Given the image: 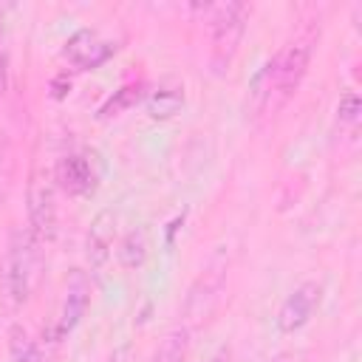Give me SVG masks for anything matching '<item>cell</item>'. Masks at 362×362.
<instances>
[{
    "label": "cell",
    "instance_id": "obj_1",
    "mask_svg": "<svg viewBox=\"0 0 362 362\" xmlns=\"http://www.w3.org/2000/svg\"><path fill=\"white\" fill-rule=\"evenodd\" d=\"M308 59H311V45L291 42L272 62H266L252 85L255 107L260 113H277L297 93V88L308 71Z\"/></svg>",
    "mask_w": 362,
    "mask_h": 362
},
{
    "label": "cell",
    "instance_id": "obj_2",
    "mask_svg": "<svg viewBox=\"0 0 362 362\" xmlns=\"http://www.w3.org/2000/svg\"><path fill=\"white\" fill-rule=\"evenodd\" d=\"M40 246L42 243L28 229H17L11 235V243L3 260V286H6L8 300L17 305L31 297L34 283L40 277V263H42Z\"/></svg>",
    "mask_w": 362,
    "mask_h": 362
},
{
    "label": "cell",
    "instance_id": "obj_3",
    "mask_svg": "<svg viewBox=\"0 0 362 362\" xmlns=\"http://www.w3.org/2000/svg\"><path fill=\"white\" fill-rule=\"evenodd\" d=\"M249 6L246 3H223V6H215L212 8V68L215 74H223L229 71L235 54H238V45L243 40V31H246V20H249Z\"/></svg>",
    "mask_w": 362,
    "mask_h": 362
},
{
    "label": "cell",
    "instance_id": "obj_4",
    "mask_svg": "<svg viewBox=\"0 0 362 362\" xmlns=\"http://www.w3.org/2000/svg\"><path fill=\"white\" fill-rule=\"evenodd\" d=\"M28 232L48 243L57 235V181L54 173L34 170L28 181Z\"/></svg>",
    "mask_w": 362,
    "mask_h": 362
},
{
    "label": "cell",
    "instance_id": "obj_5",
    "mask_svg": "<svg viewBox=\"0 0 362 362\" xmlns=\"http://www.w3.org/2000/svg\"><path fill=\"white\" fill-rule=\"evenodd\" d=\"M320 300H322V286H320V283H311V280H308V283H300V286L283 300V305H280V311H277V328H280L283 334L300 331V328L314 317Z\"/></svg>",
    "mask_w": 362,
    "mask_h": 362
},
{
    "label": "cell",
    "instance_id": "obj_6",
    "mask_svg": "<svg viewBox=\"0 0 362 362\" xmlns=\"http://www.w3.org/2000/svg\"><path fill=\"white\" fill-rule=\"evenodd\" d=\"M113 51H116V45L99 40V34H96L93 28H79L76 34L68 37V42H65V48H62V57H65L71 65H76V68H96V65H102Z\"/></svg>",
    "mask_w": 362,
    "mask_h": 362
},
{
    "label": "cell",
    "instance_id": "obj_7",
    "mask_svg": "<svg viewBox=\"0 0 362 362\" xmlns=\"http://www.w3.org/2000/svg\"><path fill=\"white\" fill-rule=\"evenodd\" d=\"M113 238H116V215H113V209H102L93 218L90 229H88V238H85V257H88V266L93 272H102L105 263L110 260Z\"/></svg>",
    "mask_w": 362,
    "mask_h": 362
},
{
    "label": "cell",
    "instance_id": "obj_8",
    "mask_svg": "<svg viewBox=\"0 0 362 362\" xmlns=\"http://www.w3.org/2000/svg\"><path fill=\"white\" fill-rule=\"evenodd\" d=\"M54 181L68 195H88L96 187V170H93V164H90L88 156L71 153V156L59 158V164L54 170Z\"/></svg>",
    "mask_w": 362,
    "mask_h": 362
},
{
    "label": "cell",
    "instance_id": "obj_9",
    "mask_svg": "<svg viewBox=\"0 0 362 362\" xmlns=\"http://www.w3.org/2000/svg\"><path fill=\"white\" fill-rule=\"evenodd\" d=\"M90 303V286L85 280V274H74L68 288H65V303L59 311V322H57V337H68L85 317Z\"/></svg>",
    "mask_w": 362,
    "mask_h": 362
},
{
    "label": "cell",
    "instance_id": "obj_10",
    "mask_svg": "<svg viewBox=\"0 0 362 362\" xmlns=\"http://www.w3.org/2000/svg\"><path fill=\"white\" fill-rule=\"evenodd\" d=\"M147 249H150V243H147V229H144V226L130 229V232L119 240V246H116L119 266H122V269H139V266L144 263V257H147Z\"/></svg>",
    "mask_w": 362,
    "mask_h": 362
},
{
    "label": "cell",
    "instance_id": "obj_11",
    "mask_svg": "<svg viewBox=\"0 0 362 362\" xmlns=\"http://www.w3.org/2000/svg\"><path fill=\"white\" fill-rule=\"evenodd\" d=\"M184 107V88H158L147 99V113L150 119H173Z\"/></svg>",
    "mask_w": 362,
    "mask_h": 362
},
{
    "label": "cell",
    "instance_id": "obj_12",
    "mask_svg": "<svg viewBox=\"0 0 362 362\" xmlns=\"http://www.w3.org/2000/svg\"><path fill=\"white\" fill-rule=\"evenodd\" d=\"M187 356H189V334H187V328L167 331V337L161 339V345L156 351V362H187Z\"/></svg>",
    "mask_w": 362,
    "mask_h": 362
},
{
    "label": "cell",
    "instance_id": "obj_13",
    "mask_svg": "<svg viewBox=\"0 0 362 362\" xmlns=\"http://www.w3.org/2000/svg\"><path fill=\"white\" fill-rule=\"evenodd\" d=\"M141 90H144L141 82H139V85H124V88L113 90V96L99 107V119H110V116H119V113H124L127 107H133V105L141 99Z\"/></svg>",
    "mask_w": 362,
    "mask_h": 362
},
{
    "label": "cell",
    "instance_id": "obj_14",
    "mask_svg": "<svg viewBox=\"0 0 362 362\" xmlns=\"http://www.w3.org/2000/svg\"><path fill=\"white\" fill-rule=\"evenodd\" d=\"M8 71H11V48H8V23L6 8L0 6V96L8 90Z\"/></svg>",
    "mask_w": 362,
    "mask_h": 362
},
{
    "label": "cell",
    "instance_id": "obj_15",
    "mask_svg": "<svg viewBox=\"0 0 362 362\" xmlns=\"http://www.w3.org/2000/svg\"><path fill=\"white\" fill-rule=\"evenodd\" d=\"M11 362H42V354L25 334L20 339V331H17V339L11 342Z\"/></svg>",
    "mask_w": 362,
    "mask_h": 362
},
{
    "label": "cell",
    "instance_id": "obj_16",
    "mask_svg": "<svg viewBox=\"0 0 362 362\" xmlns=\"http://www.w3.org/2000/svg\"><path fill=\"white\" fill-rule=\"evenodd\" d=\"M359 110H362L359 96H356V93H345V96L339 99V105H337V119H339V124H356Z\"/></svg>",
    "mask_w": 362,
    "mask_h": 362
},
{
    "label": "cell",
    "instance_id": "obj_17",
    "mask_svg": "<svg viewBox=\"0 0 362 362\" xmlns=\"http://www.w3.org/2000/svg\"><path fill=\"white\" fill-rule=\"evenodd\" d=\"M209 362H232V351H229V348H221Z\"/></svg>",
    "mask_w": 362,
    "mask_h": 362
}]
</instances>
